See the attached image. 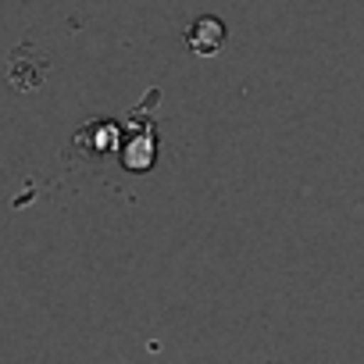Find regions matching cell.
<instances>
[{
    "mask_svg": "<svg viewBox=\"0 0 364 364\" xmlns=\"http://www.w3.org/2000/svg\"><path fill=\"white\" fill-rule=\"evenodd\" d=\"M186 40H190V47H193L197 54L211 58V54H218L222 43H225V26H222L218 18H197L193 29L186 33Z\"/></svg>",
    "mask_w": 364,
    "mask_h": 364,
    "instance_id": "cell-1",
    "label": "cell"
},
{
    "mask_svg": "<svg viewBox=\"0 0 364 364\" xmlns=\"http://www.w3.org/2000/svg\"><path fill=\"white\" fill-rule=\"evenodd\" d=\"M150 161H154V139L150 136H139L125 146V168L143 171V168H150Z\"/></svg>",
    "mask_w": 364,
    "mask_h": 364,
    "instance_id": "cell-2",
    "label": "cell"
}]
</instances>
